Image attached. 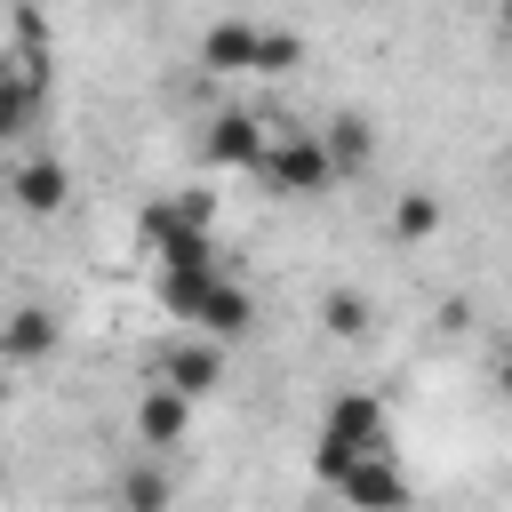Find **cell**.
<instances>
[{"mask_svg": "<svg viewBox=\"0 0 512 512\" xmlns=\"http://www.w3.org/2000/svg\"><path fill=\"white\" fill-rule=\"evenodd\" d=\"M264 152H272V136H264L256 112H216V120H208V160H216V168H248V176H256Z\"/></svg>", "mask_w": 512, "mask_h": 512, "instance_id": "7", "label": "cell"}, {"mask_svg": "<svg viewBox=\"0 0 512 512\" xmlns=\"http://www.w3.org/2000/svg\"><path fill=\"white\" fill-rule=\"evenodd\" d=\"M176 208H184L192 224H216V192H200V184H192V192H176Z\"/></svg>", "mask_w": 512, "mask_h": 512, "instance_id": "16", "label": "cell"}, {"mask_svg": "<svg viewBox=\"0 0 512 512\" xmlns=\"http://www.w3.org/2000/svg\"><path fill=\"white\" fill-rule=\"evenodd\" d=\"M336 496H344V504H368V512H376V504H408L416 488H408V472L392 464V448H368V456H360V464H352V472L336 480Z\"/></svg>", "mask_w": 512, "mask_h": 512, "instance_id": "6", "label": "cell"}, {"mask_svg": "<svg viewBox=\"0 0 512 512\" xmlns=\"http://www.w3.org/2000/svg\"><path fill=\"white\" fill-rule=\"evenodd\" d=\"M496 392H504V400H512V360H504V368H496Z\"/></svg>", "mask_w": 512, "mask_h": 512, "instance_id": "17", "label": "cell"}, {"mask_svg": "<svg viewBox=\"0 0 512 512\" xmlns=\"http://www.w3.org/2000/svg\"><path fill=\"white\" fill-rule=\"evenodd\" d=\"M320 328H328V336H368V296L328 288V296H320Z\"/></svg>", "mask_w": 512, "mask_h": 512, "instance_id": "13", "label": "cell"}, {"mask_svg": "<svg viewBox=\"0 0 512 512\" xmlns=\"http://www.w3.org/2000/svg\"><path fill=\"white\" fill-rule=\"evenodd\" d=\"M8 192H16L24 216H56V208H64V160H56V152L16 160V168H8Z\"/></svg>", "mask_w": 512, "mask_h": 512, "instance_id": "8", "label": "cell"}, {"mask_svg": "<svg viewBox=\"0 0 512 512\" xmlns=\"http://www.w3.org/2000/svg\"><path fill=\"white\" fill-rule=\"evenodd\" d=\"M504 192H512V152H504Z\"/></svg>", "mask_w": 512, "mask_h": 512, "instance_id": "19", "label": "cell"}, {"mask_svg": "<svg viewBox=\"0 0 512 512\" xmlns=\"http://www.w3.org/2000/svg\"><path fill=\"white\" fill-rule=\"evenodd\" d=\"M320 136H328V152H336V168H344V176H360V168L376 160V128H368L360 112H336Z\"/></svg>", "mask_w": 512, "mask_h": 512, "instance_id": "11", "label": "cell"}, {"mask_svg": "<svg viewBox=\"0 0 512 512\" xmlns=\"http://www.w3.org/2000/svg\"><path fill=\"white\" fill-rule=\"evenodd\" d=\"M192 328H208V336H224V344H240V336L256 328V296H248V288H240V280L224 272V280L208 288V304L192 312Z\"/></svg>", "mask_w": 512, "mask_h": 512, "instance_id": "9", "label": "cell"}, {"mask_svg": "<svg viewBox=\"0 0 512 512\" xmlns=\"http://www.w3.org/2000/svg\"><path fill=\"white\" fill-rule=\"evenodd\" d=\"M120 504H128V512H160V504H168V472H128V480H120Z\"/></svg>", "mask_w": 512, "mask_h": 512, "instance_id": "14", "label": "cell"}, {"mask_svg": "<svg viewBox=\"0 0 512 512\" xmlns=\"http://www.w3.org/2000/svg\"><path fill=\"white\" fill-rule=\"evenodd\" d=\"M296 64H304V40L280 32V24H264V64L256 72H296Z\"/></svg>", "mask_w": 512, "mask_h": 512, "instance_id": "15", "label": "cell"}, {"mask_svg": "<svg viewBox=\"0 0 512 512\" xmlns=\"http://www.w3.org/2000/svg\"><path fill=\"white\" fill-rule=\"evenodd\" d=\"M128 432H136V448H184V432H192V392L184 384H144L136 392V416H128Z\"/></svg>", "mask_w": 512, "mask_h": 512, "instance_id": "3", "label": "cell"}, {"mask_svg": "<svg viewBox=\"0 0 512 512\" xmlns=\"http://www.w3.org/2000/svg\"><path fill=\"white\" fill-rule=\"evenodd\" d=\"M368 448H392V416H384V400L376 392H336L328 400V416H320V448H312V472L336 488Z\"/></svg>", "mask_w": 512, "mask_h": 512, "instance_id": "1", "label": "cell"}, {"mask_svg": "<svg viewBox=\"0 0 512 512\" xmlns=\"http://www.w3.org/2000/svg\"><path fill=\"white\" fill-rule=\"evenodd\" d=\"M336 152H328V136H272V152L256 160V184L272 192V200H320V192H336Z\"/></svg>", "mask_w": 512, "mask_h": 512, "instance_id": "2", "label": "cell"}, {"mask_svg": "<svg viewBox=\"0 0 512 512\" xmlns=\"http://www.w3.org/2000/svg\"><path fill=\"white\" fill-rule=\"evenodd\" d=\"M200 64L224 72V80H232V72H256V64H264V24H248V16L208 24V32H200Z\"/></svg>", "mask_w": 512, "mask_h": 512, "instance_id": "4", "label": "cell"}, {"mask_svg": "<svg viewBox=\"0 0 512 512\" xmlns=\"http://www.w3.org/2000/svg\"><path fill=\"white\" fill-rule=\"evenodd\" d=\"M48 344H56V320H48L40 304H16V312H8V336H0V352L24 368V360H40Z\"/></svg>", "mask_w": 512, "mask_h": 512, "instance_id": "12", "label": "cell"}, {"mask_svg": "<svg viewBox=\"0 0 512 512\" xmlns=\"http://www.w3.org/2000/svg\"><path fill=\"white\" fill-rule=\"evenodd\" d=\"M160 376H168V384H184L192 400H208V392L224 384V336L192 328V336H184V344H176V352L160 360Z\"/></svg>", "mask_w": 512, "mask_h": 512, "instance_id": "5", "label": "cell"}, {"mask_svg": "<svg viewBox=\"0 0 512 512\" xmlns=\"http://www.w3.org/2000/svg\"><path fill=\"white\" fill-rule=\"evenodd\" d=\"M496 16H504V40H512V0H496Z\"/></svg>", "mask_w": 512, "mask_h": 512, "instance_id": "18", "label": "cell"}, {"mask_svg": "<svg viewBox=\"0 0 512 512\" xmlns=\"http://www.w3.org/2000/svg\"><path fill=\"white\" fill-rule=\"evenodd\" d=\"M440 224H448V200H440V192H424V184H416V192H400V200H392V216H384V232H392L400 248L432 240Z\"/></svg>", "mask_w": 512, "mask_h": 512, "instance_id": "10", "label": "cell"}]
</instances>
